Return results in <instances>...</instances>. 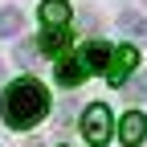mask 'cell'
Instances as JSON below:
<instances>
[{
  "label": "cell",
  "instance_id": "1",
  "mask_svg": "<svg viewBox=\"0 0 147 147\" xmlns=\"http://www.w3.org/2000/svg\"><path fill=\"white\" fill-rule=\"evenodd\" d=\"M0 110H4V123L16 127V131H29L49 115V90L41 78H16L4 98H0Z\"/></svg>",
  "mask_w": 147,
  "mask_h": 147
},
{
  "label": "cell",
  "instance_id": "2",
  "mask_svg": "<svg viewBox=\"0 0 147 147\" xmlns=\"http://www.w3.org/2000/svg\"><path fill=\"white\" fill-rule=\"evenodd\" d=\"M82 135L90 147H106L110 135H115V123H110V106L94 102V106H86V115H82Z\"/></svg>",
  "mask_w": 147,
  "mask_h": 147
},
{
  "label": "cell",
  "instance_id": "3",
  "mask_svg": "<svg viewBox=\"0 0 147 147\" xmlns=\"http://www.w3.org/2000/svg\"><path fill=\"white\" fill-rule=\"evenodd\" d=\"M135 65H139V49H135V45H119L115 53H110V65H106V82H110V86H123V82L135 74Z\"/></svg>",
  "mask_w": 147,
  "mask_h": 147
},
{
  "label": "cell",
  "instance_id": "4",
  "mask_svg": "<svg viewBox=\"0 0 147 147\" xmlns=\"http://www.w3.org/2000/svg\"><path fill=\"white\" fill-rule=\"evenodd\" d=\"M119 139H123V147H139L147 139V119L139 115V110H131V115L119 119Z\"/></svg>",
  "mask_w": 147,
  "mask_h": 147
},
{
  "label": "cell",
  "instance_id": "5",
  "mask_svg": "<svg viewBox=\"0 0 147 147\" xmlns=\"http://www.w3.org/2000/svg\"><path fill=\"white\" fill-rule=\"evenodd\" d=\"M86 74H90V65L82 61V53L78 57H65L57 69H53V78H57V86H65V90H74L78 82H86Z\"/></svg>",
  "mask_w": 147,
  "mask_h": 147
},
{
  "label": "cell",
  "instance_id": "6",
  "mask_svg": "<svg viewBox=\"0 0 147 147\" xmlns=\"http://www.w3.org/2000/svg\"><path fill=\"white\" fill-rule=\"evenodd\" d=\"M41 53H49V57H61V53L69 49V25H49L41 37Z\"/></svg>",
  "mask_w": 147,
  "mask_h": 147
},
{
  "label": "cell",
  "instance_id": "7",
  "mask_svg": "<svg viewBox=\"0 0 147 147\" xmlns=\"http://www.w3.org/2000/svg\"><path fill=\"white\" fill-rule=\"evenodd\" d=\"M110 49L106 41H90V45H82V61L90 65V74H106V65H110Z\"/></svg>",
  "mask_w": 147,
  "mask_h": 147
},
{
  "label": "cell",
  "instance_id": "8",
  "mask_svg": "<svg viewBox=\"0 0 147 147\" xmlns=\"http://www.w3.org/2000/svg\"><path fill=\"white\" fill-rule=\"evenodd\" d=\"M21 25H25V12L16 8V4H4V8H0V37H16Z\"/></svg>",
  "mask_w": 147,
  "mask_h": 147
},
{
  "label": "cell",
  "instance_id": "9",
  "mask_svg": "<svg viewBox=\"0 0 147 147\" xmlns=\"http://www.w3.org/2000/svg\"><path fill=\"white\" fill-rule=\"evenodd\" d=\"M41 21L45 25H65L69 21V4H65V0H45V4H41Z\"/></svg>",
  "mask_w": 147,
  "mask_h": 147
},
{
  "label": "cell",
  "instance_id": "10",
  "mask_svg": "<svg viewBox=\"0 0 147 147\" xmlns=\"http://www.w3.org/2000/svg\"><path fill=\"white\" fill-rule=\"evenodd\" d=\"M37 53H41V41H21V45H16V53H12V57H16V65H25V69H33L37 61H41V57H37Z\"/></svg>",
  "mask_w": 147,
  "mask_h": 147
},
{
  "label": "cell",
  "instance_id": "11",
  "mask_svg": "<svg viewBox=\"0 0 147 147\" xmlns=\"http://www.w3.org/2000/svg\"><path fill=\"white\" fill-rule=\"evenodd\" d=\"M119 25L131 33V37H147V21H143L135 8H123V12H119Z\"/></svg>",
  "mask_w": 147,
  "mask_h": 147
},
{
  "label": "cell",
  "instance_id": "12",
  "mask_svg": "<svg viewBox=\"0 0 147 147\" xmlns=\"http://www.w3.org/2000/svg\"><path fill=\"white\" fill-rule=\"evenodd\" d=\"M127 94H131L135 102H143V98H147V69H143V74H135V82H131V90H127Z\"/></svg>",
  "mask_w": 147,
  "mask_h": 147
},
{
  "label": "cell",
  "instance_id": "13",
  "mask_svg": "<svg viewBox=\"0 0 147 147\" xmlns=\"http://www.w3.org/2000/svg\"><path fill=\"white\" fill-rule=\"evenodd\" d=\"M74 110H78L74 102H61V106H57V119H61V127H69V119H74Z\"/></svg>",
  "mask_w": 147,
  "mask_h": 147
},
{
  "label": "cell",
  "instance_id": "14",
  "mask_svg": "<svg viewBox=\"0 0 147 147\" xmlns=\"http://www.w3.org/2000/svg\"><path fill=\"white\" fill-rule=\"evenodd\" d=\"M0 78H4V65H0Z\"/></svg>",
  "mask_w": 147,
  "mask_h": 147
}]
</instances>
